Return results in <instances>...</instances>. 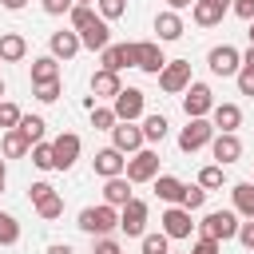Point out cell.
<instances>
[{"mask_svg": "<svg viewBox=\"0 0 254 254\" xmlns=\"http://www.w3.org/2000/svg\"><path fill=\"white\" fill-rule=\"evenodd\" d=\"M222 183H226V171H222L218 163H206V167L198 171V187H202V190H218Z\"/></svg>", "mask_w": 254, "mask_h": 254, "instance_id": "1f68e13d", "label": "cell"}, {"mask_svg": "<svg viewBox=\"0 0 254 254\" xmlns=\"http://www.w3.org/2000/svg\"><path fill=\"white\" fill-rule=\"evenodd\" d=\"M159 230H163L167 238H190L194 218H190V210H183V206H167L163 218H159Z\"/></svg>", "mask_w": 254, "mask_h": 254, "instance_id": "4fadbf2b", "label": "cell"}, {"mask_svg": "<svg viewBox=\"0 0 254 254\" xmlns=\"http://www.w3.org/2000/svg\"><path fill=\"white\" fill-rule=\"evenodd\" d=\"M190 254H222V242H214V238H202V234H198V242L190 246Z\"/></svg>", "mask_w": 254, "mask_h": 254, "instance_id": "f6af8a7d", "label": "cell"}, {"mask_svg": "<svg viewBox=\"0 0 254 254\" xmlns=\"http://www.w3.org/2000/svg\"><path fill=\"white\" fill-rule=\"evenodd\" d=\"M167 131H171V123H167V115H143V143H163L167 139Z\"/></svg>", "mask_w": 254, "mask_h": 254, "instance_id": "f546056e", "label": "cell"}, {"mask_svg": "<svg viewBox=\"0 0 254 254\" xmlns=\"http://www.w3.org/2000/svg\"><path fill=\"white\" fill-rule=\"evenodd\" d=\"M119 87H123V83H119L115 71H103V67H99V71L91 75V95H95V99H115Z\"/></svg>", "mask_w": 254, "mask_h": 254, "instance_id": "4316f807", "label": "cell"}, {"mask_svg": "<svg viewBox=\"0 0 254 254\" xmlns=\"http://www.w3.org/2000/svg\"><path fill=\"white\" fill-rule=\"evenodd\" d=\"M20 131L28 135V143H44V131H48V123H44L40 115H20Z\"/></svg>", "mask_w": 254, "mask_h": 254, "instance_id": "d6a6232c", "label": "cell"}, {"mask_svg": "<svg viewBox=\"0 0 254 254\" xmlns=\"http://www.w3.org/2000/svg\"><path fill=\"white\" fill-rule=\"evenodd\" d=\"M99 64H103V71H123V67H135V44H107L103 52H99Z\"/></svg>", "mask_w": 254, "mask_h": 254, "instance_id": "5bb4252c", "label": "cell"}, {"mask_svg": "<svg viewBox=\"0 0 254 254\" xmlns=\"http://www.w3.org/2000/svg\"><path fill=\"white\" fill-rule=\"evenodd\" d=\"M206 67H210L214 75H238V67H242V52L230 48V44H218V48L206 52Z\"/></svg>", "mask_w": 254, "mask_h": 254, "instance_id": "7c38bea8", "label": "cell"}, {"mask_svg": "<svg viewBox=\"0 0 254 254\" xmlns=\"http://www.w3.org/2000/svg\"><path fill=\"white\" fill-rule=\"evenodd\" d=\"M48 48H52L48 56H56V60H75L83 44H79V32H71V28L64 32V28H60V32H52V40H48Z\"/></svg>", "mask_w": 254, "mask_h": 254, "instance_id": "ac0fdd59", "label": "cell"}, {"mask_svg": "<svg viewBox=\"0 0 254 254\" xmlns=\"http://www.w3.org/2000/svg\"><path fill=\"white\" fill-rule=\"evenodd\" d=\"M28 151H32V143H28V135H24L20 127H12V131L0 135V155H4V159H24Z\"/></svg>", "mask_w": 254, "mask_h": 254, "instance_id": "7402d4cb", "label": "cell"}, {"mask_svg": "<svg viewBox=\"0 0 254 254\" xmlns=\"http://www.w3.org/2000/svg\"><path fill=\"white\" fill-rule=\"evenodd\" d=\"M163 64H167V56H163V44H159V40H135V67H139V71L159 75Z\"/></svg>", "mask_w": 254, "mask_h": 254, "instance_id": "8fae6325", "label": "cell"}, {"mask_svg": "<svg viewBox=\"0 0 254 254\" xmlns=\"http://www.w3.org/2000/svg\"><path fill=\"white\" fill-rule=\"evenodd\" d=\"M230 12L242 20H254V0H230Z\"/></svg>", "mask_w": 254, "mask_h": 254, "instance_id": "7dc6e473", "label": "cell"}, {"mask_svg": "<svg viewBox=\"0 0 254 254\" xmlns=\"http://www.w3.org/2000/svg\"><path fill=\"white\" fill-rule=\"evenodd\" d=\"M115 123H119V119H115V111H111V107H99V103L91 107V127H95V131H111Z\"/></svg>", "mask_w": 254, "mask_h": 254, "instance_id": "f35d334b", "label": "cell"}, {"mask_svg": "<svg viewBox=\"0 0 254 254\" xmlns=\"http://www.w3.org/2000/svg\"><path fill=\"white\" fill-rule=\"evenodd\" d=\"M0 4H4V8H8V12H20V8H24V4H28V0H0Z\"/></svg>", "mask_w": 254, "mask_h": 254, "instance_id": "816d5d0a", "label": "cell"}, {"mask_svg": "<svg viewBox=\"0 0 254 254\" xmlns=\"http://www.w3.org/2000/svg\"><path fill=\"white\" fill-rule=\"evenodd\" d=\"M242 67H254V44H250V48L242 52Z\"/></svg>", "mask_w": 254, "mask_h": 254, "instance_id": "f907efd6", "label": "cell"}, {"mask_svg": "<svg viewBox=\"0 0 254 254\" xmlns=\"http://www.w3.org/2000/svg\"><path fill=\"white\" fill-rule=\"evenodd\" d=\"M91 167H95V175H99V179H119V175H123V167H127V159H123L115 147H103V151H95Z\"/></svg>", "mask_w": 254, "mask_h": 254, "instance_id": "d6986e66", "label": "cell"}, {"mask_svg": "<svg viewBox=\"0 0 254 254\" xmlns=\"http://www.w3.org/2000/svg\"><path fill=\"white\" fill-rule=\"evenodd\" d=\"M91 20H95V8H91V4H75V8L67 12V24H71V32H83Z\"/></svg>", "mask_w": 254, "mask_h": 254, "instance_id": "e575fe53", "label": "cell"}, {"mask_svg": "<svg viewBox=\"0 0 254 254\" xmlns=\"http://www.w3.org/2000/svg\"><path fill=\"white\" fill-rule=\"evenodd\" d=\"M32 167H40V171H56V159H52V143H32Z\"/></svg>", "mask_w": 254, "mask_h": 254, "instance_id": "d590c367", "label": "cell"}, {"mask_svg": "<svg viewBox=\"0 0 254 254\" xmlns=\"http://www.w3.org/2000/svg\"><path fill=\"white\" fill-rule=\"evenodd\" d=\"M131 198H135V194H131V183H127L123 175H119V179H103V202H107V206L119 210V206H127Z\"/></svg>", "mask_w": 254, "mask_h": 254, "instance_id": "603a6c76", "label": "cell"}, {"mask_svg": "<svg viewBox=\"0 0 254 254\" xmlns=\"http://www.w3.org/2000/svg\"><path fill=\"white\" fill-rule=\"evenodd\" d=\"M159 175V151H151V147H143V151H135L131 159H127V167H123V179L135 187V183H151Z\"/></svg>", "mask_w": 254, "mask_h": 254, "instance_id": "277c9868", "label": "cell"}, {"mask_svg": "<svg viewBox=\"0 0 254 254\" xmlns=\"http://www.w3.org/2000/svg\"><path fill=\"white\" fill-rule=\"evenodd\" d=\"M202 238H214V242H230L238 234V214L234 210H206L202 222H194Z\"/></svg>", "mask_w": 254, "mask_h": 254, "instance_id": "7a4b0ae2", "label": "cell"}, {"mask_svg": "<svg viewBox=\"0 0 254 254\" xmlns=\"http://www.w3.org/2000/svg\"><path fill=\"white\" fill-rule=\"evenodd\" d=\"M60 79V60L56 56H40V60H32V87H40V83H56Z\"/></svg>", "mask_w": 254, "mask_h": 254, "instance_id": "484cf974", "label": "cell"}, {"mask_svg": "<svg viewBox=\"0 0 254 254\" xmlns=\"http://www.w3.org/2000/svg\"><path fill=\"white\" fill-rule=\"evenodd\" d=\"M32 95H36L40 103H56V99H60V79H56V83H40V87H32Z\"/></svg>", "mask_w": 254, "mask_h": 254, "instance_id": "60d3db41", "label": "cell"}, {"mask_svg": "<svg viewBox=\"0 0 254 254\" xmlns=\"http://www.w3.org/2000/svg\"><path fill=\"white\" fill-rule=\"evenodd\" d=\"M210 139H214L210 119H187V127L179 131V151H183V155H194V151L210 147Z\"/></svg>", "mask_w": 254, "mask_h": 254, "instance_id": "52a82bcc", "label": "cell"}, {"mask_svg": "<svg viewBox=\"0 0 254 254\" xmlns=\"http://www.w3.org/2000/svg\"><path fill=\"white\" fill-rule=\"evenodd\" d=\"M111 147H115L119 155L143 151V127H135V123H115V127H111Z\"/></svg>", "mask_w": 254, "mask_h": 254, "instance_id": "2e32d148", "label": "cell"}, {"mask_svg": "<svg viewBox=\"0 0 254 254\" xmlns=\"http://www.w3.org/2000/svg\"><path fill=\"white\" fill-rule=\"evenodd\" d=\"M0 95H4V79H0Z\"/></svg>", "mask_w": 254, "mask_h": 254, "instance_id": "9f6ffc18", "label": "cell"}, {"mask_svg": "<svg viewBox=\"0 0 254 254\" xmlns=\"http://www.w3.org/2000/svg\"><path fill=\"white\" fill-rule=\"evenodd\" d=\"M91 254H123V246L107 234V238H95V246H91Z\"/></svg>", "mask_w": 254, "mask_h": 254, "instance_id": "bcb514c9", "label": "cell"}, {"mask_svg": "<svg viewBox=\"0 0 254 254\" xmlns=\"http://www.w3.org/2000/svg\"><path fill=\"white\" fill-rule=\"evenodd\" d=\"M210 127H214V135H234V131L242 127V107H238V103H214Z\"/></svg>", "mask_w": 254, "mask_h": 254, "instance_id": "9a60e30c", "label": "cell"}, {"mask_svg": "<svg viewBox=\"0 0 254 254\" xmlns=\"http://www.w3.org/2000/svg\"><path fill=\"white\" fill-rule=\"evenodd\" d=\"M171 254H175V250H171Z\"/></svg>", "mask_w": 254, "mask_h": 254, "instance_id": "6f0895ef", "label": "cell"}, {"mask_svg": "<svg viewBox=\"0 0 254 254\" xmlns=\"http://www.w3.org/2000/svg\"><path fill=\"white\" fill-rule=\"evenodd\" d=\"M250 183H254V179H250Z\"/></svg>", "mask_w": 254, "mask_h": 254, "instance_id": "680465c9", "label": "cell"}, {"mask_svg": "<svg viewBox=\"0 0 254 254\" xmlns=\"http://www.w3.org/2000/svg\"><path fill=\"white\" fill-rule=\"evenodd\" d=\"M210 159H214L218 167L238 163V159H242V139H238V135H214V139H210Z\"/></svg>", "mask_w": 254, "mask_h": 254, "instance_id": "e0dca14e", "label": "cell"}, {"mask_svg": "<svg viewBox=\"0 0 254 254\" xmlns=\"http://www.w3.org/2000/svg\"><path fill=\"white\" fill-rule=\"evenodd\" d=\"M28 198H32V206H36V214H40L44 222H56V218L64 214V194H60L52 183H32V187H28Z\"/></svg>", "mask_w": 254, "mask_h": 254, "instance_id": "3957f363", "label": "cell"}, {"mask_svg": "<svg viewBox=\"0 0 254 254\" xmlns=\"http://www.w3.org/2000/svg\"><path fill=\"white\" fill-rule=\"evenodd\" d=\"M75 4H95V0H75Z\"/></svg>", "mask_w": 254, "mask_h": 254, "instance_id": "11a10c76", "label": "cell"}, {"mask_svg": "<svg viewBox=\"0 0 254 254\" xmlns=\"http://www.w3.org/2000/svg\"><path fill=\"white\" fill-rule=\"evenodd\" d=\"M202 202H206V190H202L198 183H183V198H179V206L194 214V210H202Z\"/></svg>", "mask_w": 254, "mask_h": 254, "instance_id": "4dcf8cb0", "label": "cell"}, {"mask_svg": "<svg viewBox=\"0 0 254 254\" xmlns=\"http://www.w3.org/2000/svg\"><path fill=\"white\" fill-rule=\"evenodd\" d=\"M119 230L127 238H143L147 234V202L143 198H131L127 206H119Z\"/></svg>", "mask_w": 254, "mask_h": 254, "instance_id": "30bf717a", "label": "cell"}, {"mask_svg": "<svg viewBox=\"0 0 254 254\" xmlns=\"http://www.w3.org/2000/svg\"><path fill=\"white\" fill-rule=\"evenodd\" d=\"M246 36H250V44H254V20H246Z\"/></svg>", "mask_w": 254, "mask_h": 254, "instance_id": "db71d44e", "label": "cell"}, {"mask_svg": "<svg viewBox=\"0 0 254 254\" xmlns=\"http://www.w3.org/2000/svg\"><path fill=\"white\" fill-rule=\"evenodd\" d=\"M28 56V40L20 32H0V64H20Z\"/></svg>", "mask_w": 254, "mask_h": 254, "instance_id": "44dd1931", "label": "cell"}, {"mask_svg": "<svg viewBox=\"0 0 254 254\" xmlns=\"http://www.w3.org/2000/svg\"><path fill=\"white\" fill-rule=\"evenodd\" d=\"M246 250H254V218H246V222H238V234H234Z\"/></svg>", "mask_w": 254, "mask_h": 254, "instance_id": "ee69618b", "label": "cell"}, {"mask_svg": "<svg viewBox=\"0 0 254 254\" xmlns=\"http://www.w3.org/2000/svg\"><path fill=\"white\" fill-rule=\"evenodd\" d=\"M230 198H234V214L238 218H254V183H234Z\"/></svg>", "mask_w": 254, "mask_h": 254, "instance_id": "f1b7e54d", "label": "cell"}, {"mask_svg": "<svg viewBox=\"0 0 254 254\" xmlns=\"http://www.w3.org/2000/svg\"><path fill=\"white\" fill-rule=\"evenodd\" d=\"M4 183H8V171H4V159H0V194H4Z\"/></svg>", "mask_w": 254, "mask_h": 254, "instance_id": "f5cc1de1", "label": "cell"}, {"mask_svg": "<svg viewBox=\"0 0 254 254\" xmlns=\"http://www.w3.org/2000/svg\"><path fill=\"white\" fill-rule=\"evenodd\" d=\"M20 107L12 103V99H0V131H12V127H20Z\"/></svg>", "mask_w": 254, "mask_h": 254, "instance_id": "74e56055", "label": "cell"}, {"mask_svg": "<svg viewBox=\"0 0 254 254\" xmlns=\"http://www.w3.org/2000/svg\"><path fill=\"white\" fill-rule=\"evenodd\" d=\"M79 44H83L87 52H103V48L111 44V28H107V20H99V16H95V20L79 32Z\"/></svg>", "mask_w": 254, "mask_h": 254, "instance_id": "ffe728a7", "label": "cell"}, {"mask_svg": "<svg viewBox=\"0 0 254 254\" xmlns=\"http://www.w3.org/2000/svg\"><path fill=\"white\" fill-rule=\"evenodd\" d=\"M222 16H226V8H218L214 0H194L190 4V20L198 28H214V24H222Z\"/></svg>", "mask_w": 254, "mask_h": 254, "instance_id": "cb8c5ba5", "label": "cell"}, {"mask_svg": "<svg viewBox=\"0 0 254 254\" xmlns=\"http://www.w3.org/2000/svg\"><path fill=\"white\" fill-rule=\"evenodd\" d=\"M190 4H194V0H167V8H171V12H183V8H190Z\"/></svg>", "mask_w": 254, "mask_h": 254, "instance_id": "681fc988", "label": "cell"}, {"mask_svg": "<svg viewBox=\"0 0 254 254\" xmlns=\"http://www.w3.org/2000/svg\"><path fill=\"white\" fill-rule=\"evenodd\" d=\"M79 151H83V139H79L75 131L56 135V139H52V159H56V171H71V167H75V159H79Z\"/></svg>", "mask_w": 254, "mask_h": 254, "instance_id": "9c48e42d", "label": "cell"}, {"mask_svg": "<svg viewBox=\"0 0 254 254\" xmlns=\"http://www.w3.org/2000/svg\"><path fill=\"white\" fill-rule=\"evenodd\" d=\"M183 111H187V119H206L214 111V91L206 83L190 79V87L183 91Z\"/></svg>", "mask_w": 254, "mask_h": 254, "instance_id": "5b68a950", "label": "cell"}, {"mask_svg": "<svg viewBox=\"0 0 254 254\" xmlns=\"http://www.w3.org/2000/svg\"><path fill=\"white\" fill-rule=\"evenodd\" d=\"M234 83H238V95H254V67H238Z\"/></svg>", "mask_w": 254, "mask_h": 254, "instance_id": "b9f144b4", "label": "cell"}, {"mask_svg": "<svg viewBox=\"0 0 254 254\" xmlns=\"http://www.w3.org/2000/svg\"><path fill=\"white\" fill-rule=\"evenodd\" d=\"M16 242H20V222L0 210V246H16Z\"/></svg>", "mask_w": 254, "mask_h": 254, "instance_id": "8d00e7d4", "label": "cell"}, {"mask_svg": "<svg viewBox=\"0 0 254 254\" xmlns=\"http://www.w3.org/2000/svg\"><path fill=\"white\" fill-rule=\"evenodd\" d=\"M75 226H79L83 234H91V238H107L111 230H119V210L107 206V202H99V206H83Z\"/></svg>", "mask_w": 254, "mask_h": 254, "instance_id": "6da1fadb", "label": "cell"}, {"mask_svg": "<svg viewBox=\"0 0 254 254\" xmlns=\"http://www.w3.org/2000/svg\"><path fill=\"white\" fill-rule=\"evenodd\" d=\"M143 107H147V95H143L139 87H119V95L111 99V111H115L119 123H135V119H143Z\"/></svg>", "mask_w": 254, "mask_h": 254, "instance_id": "8992f818", "label": "cell"}, {"mask_svg": "<svg viewBox=\"0 0 254 254\" xmlns=\"http://www.w3.org/2000/svg\"><path fill=\"white\" fill-rule=\"evenodd\" d=\"M48 254H75V250H71L67 242H52V246H48Z\"/></svg>", "mask_w": 254, "mask_h": 254, "instance_id": "c3c4849f", "label": "cell"}, {"mask_svg": "<svg viewBox=\"0 0 254 254\" xmlns=\"http://www.w3.org/2000/svg\"><path fill=\"white\" fill-rule=\"evenodd\" d=\"M40 8H44L48 16H67V12L75 8V0H40Z\"/></svg>", "mask_w": 254, "mask_h": 254, "instance_id": "7bdbcfd3", "label": "cell"}, {"mask_svg": "<svg viewBox=\"0 0 254 254\" xmlns=\"http://www.w3.org/2000/svg\"><path fill=\"white\" fill-rule=\"evenodd\" d=\"M159 87L167 95H183L190 87V60H167L159 71Z\"/></svg>", "mask_w": 254, "mask_h": 254, "instance_id": "ba28073f", "label": "cell"}, {"mask_svg": "<svg viewBox=\"0 0 254 254\" xmlns=\"http://www.w3.org/2000/svg\"><path fill=\"white\" fill-rule=\"evenodd\" d=\"M155 32H159V44H171V40H179L183 36V16L179 12H159L155 16Z\"/></svg>", "mask_w": 254, "mask_h": 254, "instance_id": "d4e9b609", "label": "cell"}, {"mask_svg": "<svg viewBox=\"0 0 254 254\" xmlns=\"http://www.w3.org/2000/svg\"><path fill=\"white\" fill-rule=\"evenodd\" d=\"M151 183H155V194H159L167 206H179V198H183V179H175V175H155Z\"/></svg>", "mask_w": 254, "mask_h": 254, "instance_id": "83f0119b", "label": "cell"}, {"mask_svg": "<svg viewBox=\"0 0 254 254\" xmlns=\"http://www.w3.org/2000/svg\"><path fill=\"white\" fill-rule=\"evenodd\" d=\"M99 4V20H119L127 12V0H95Z\"/></svg>", "mask_w": 254, "mask_h": 254, "instance_id": "ab89813d", "label": "cell"}, {"mask_svg": "<svg viewBox=\"0 0 254 254\" xmlns=\"http://www.w3.org/2000/svg\"><path fill=\"white\" fill-rule=\"evenodd\" d=\"M139 246H143V254H171V238H167L163 230L143 234V238H139Z\"/></svg>", "mask_w": 254, "mask_h": 254, "instance_id": "836d02e7", "label": "cell"}]
</instances>
